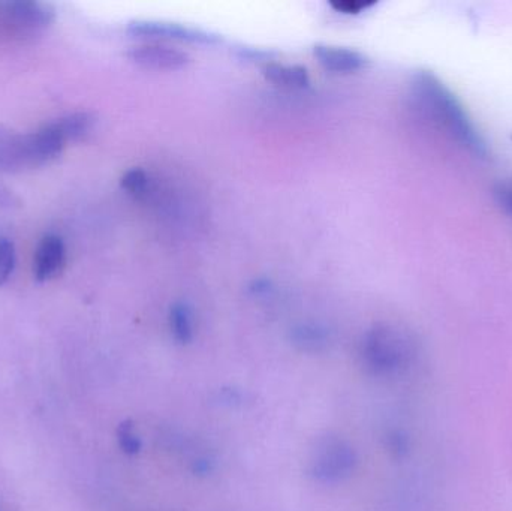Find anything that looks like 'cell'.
<instances>
[{
  "label": "cell",
  "instance_id": "e0dca14e",
  "mask_svg": "<svg viewBox=\"0 0 512 511\" xmlns=\"http://www.w3.org/2000/svg\"><path fill=\"white\" fill-rule=\"evenodd\" d=\"M120 447L126 455H137L141 449L140 438L135 434L134 426L129 422L122 423L117 431Z\"/></svg>",
  "mask_w": 512,
  "mask_h": 511
},
{
  "label": "cell",
  "instance_id": "3957f363",
  "mask_svg": "<svg viewBox=\"0 0 512 511\" xmlns=\"http://www.w3.org/2000/svg\"><path fill=\"white\" fill-rule=\"evenodd\" d=\"M357 456L346 441L328 437L316 444L310 474L319 482H339L354 471Z\"/></svg>",
  "mask_w": 512,
  "mask_h": 511
},
{
  "label": "cell",
  "instance_id": "277c9868",
  "mask_svg": "<svg viewBox=\"0 0 512 511\" xmlns=\"http://www.w3.org/2000/svg\"><path fill=\"white\" fill-rule=\"evenodd\" d=\"M128 33L135 38H161L191 44L212 45L219 42V36L197 27L170 21L135 20L128 24Z\"/></svg>",
  "mask_w": 512,
  "mask_h": 511
},
{
  "label": "cell",
  "instance_id": "52a82bcc",
  "mask_svg": "<svg viewBox=\"0 0 512 511\" xmlns=\"http://www.w3.org/2000/svg\"><path fill=\"white\" fill-rule=\"evenodd\" d=\"M66 140L54 123L44 126L33 134L26 135L27 156L30 167H39L62 152Z\"/></svg>",
  "mask_w": 512,
  "mask_h": 511
},
{
  "label": "cell",
  "instance_id": "7c38bea8",
  "mask_svg": "<svg viewBox=\"0 0 512 511\" xmlns=\"http://www.w3.org/2000/svg\"><path fill=\"white\" fill-rule=\"evenodd\" d=\"M96 117L92 113H74L54 122L66 141L81 140L95 128Z\"/></svg>",
  "mask_w": 512,
  "mask_h": 511
},
{
  "label": "cell",
  "instance_id": "9c48e42d",
  "mask_svg": "<svg viewBox=\"0 0 512 511\" xmlns=\"http://www.w3.org/2000/svg\"><path fill=\"white\" fill-rule=\"evenodd\" d=\"M313 54L327 71L343 72V74L360 71L367 63L366 57L360 51L334 47V45H316Z\"/></svg>",
  "mask_w": 512,
  "mask_h": 511
},
{
  "label": "cell",
  "instance_id": "5b68a950",
  "mask_svg": "<svg viewBox=\"0 0 512 511\" xmlns=\"http://www.w3.org/2000/svg\"><path fill=\"white\" fill-rule=\"evenodd\" d=\"M126 56L131 62L143 68L158 69V71H177L191 62V57L185 51L159 44L131 48Z\"/></svg>",
  "mask_w": 512,
  "mask_h": 511
},
{
  "label": "cell",
  "instance_id": "2e32d148",
  "mask_svg": "<svg viewBox=\"0 0 512 511\" xmlns=\"http://www.w3.org/2000/svg\"><path fill=\"white\" fill-rule=\"evenodd\" d=\"M15 267L14 243L8 237L0 236V287L11 278Z\"/></svg>",
  "mask_w": 512,
  "mask_h": 511
},
{
  "label": "cell",
  "instance_id": "30bf717a",
  "mask_svg": "<svg viewBox=\"0 0 512 511\" xmlns=\"http://www.w3.org/2000/svg\"><path fill=\"white\" fill-rule=\"evenodd\" d=\"M26 135H18L0 126V171L14 173L29 168Z\"/></svg>",
  "mask_w": 512,
  "mask_h": 511
},
{
  "label": "cell",
  "instance_id": "8fae6325",
  "mask_svg": "<svg viewBox=\"0 0 512 511\" xmlns=\"http://www.w3.org/2000/svg\"><path fill=\"white\" fill-rule=\"evenodd\" d=\"M264 75L267 80L277 86L291 87V89H303L309 86V74L303 66L270 63L265 66Z\"/></svg>",
  "mask_w": 512,
  "mask_h": 511
},
{
  "label": "cell",
  "instance_id": "ba28073f",
  "mask_svg": "<svg viewBox=\"0 0 512 511\" xmlns=\"http://www.w3.org/2000/svg\"><path fill=\"white\" fill-rule=\"evenodd\" d=\"M65 258L66 248L63 240L59 236L48 234L36 249L35 266H33L35 278L41 282L53 278L62 269Z\"/></svg>",
  "mask_w": 512,
  "mask_h": 511
},
{
  "label": "cell",
  "instance_id": "ac0fdd59",
  "mask_svg": "<svg viewBox=\"0 0 512 511\" xmlns=\"http://www.w3.org/2000/svg\"><path fill=\"white\" fill-rule=\"evenodd\" d=\"M375 2H369V0H336V2H330L331 8L339 14L346 15H358L366 9L372 8Z\"/></svg>",
  "mask_w": 512,
  "mask_h": 511
},
{
  "label": "cell",
  "instance_id": "7a4b0ae2",
  "mask_svg": "<svg viewBox=\"0 0 512 511\" xmlns=\"http://www.w3.org/2000/svg\"><path fill=\"white\" fill-rule=\"evenodd\" d=\"M415 344L409 333L391 324H379L366 333L361 356L367 369L378 375L397 374L414 359Z\"/></svg>",
  "mask_w": 512,
  "mask_h": 511
},
{
  "label": "cell",
  "instance_id": "8992f818",
  "mask_svg": "<svg viewBox=\"0 0 512 511\" xmlns=\"http://www.w3.org/2000/svg\"><path fill=\"white\" fill-rule=\"evenodd\" d=\"M6 17L11 23L24 30H39L50 26L56 17V11L48 3L18 0L5 5Z\"/></svg>",
  "mask_w": 512,
  "mask_h": 511
},
{
  "label": "cell",
  "instance_id": "9a60e30c",
  "mask_svg": "<svg viewBox=\"0 0 512 511\" xmlns=\"http://www.w3.org/2000/svg\"><path fill=\"white\" fill-rule=\"evenodd\" d=\"M120 183H122V188L125 189L128 194L140 198L147 194V189H149V176H147L146 171L141 170V168H132V170H128L123 174Z\"/></svg>",
  "mask_w": 512,
  "mask_h": 511
},
{
  "label": "cell",
  "instance_id": "4fadbf2b",
  "mask_svg": "<svg viewBox=\"0 0 512 511\" xmlns=\"http://www.w3.org/2000/svg\"><path fill=\"white\" fill-rule=\"evenodd\" d=\"M170 327L174 339L180 344H189L194 339V314L186 303H174L171 306Z\"/></svg>",
  "mask_w": 512,
  "mask_h": 511
},
{
  "label": "cell",
  "instance_id": "d6986e66",
  "mask_svg": "<svg viewBox=\"0 0 512 511\" xmlns=\"http://www.w3.org/2000/svg\"><path fill=\"white\" fill-rule=\"evenodd\" d=\"M15 198L12 197L11 192L8 189L0 188V206H12Z\"/></svg>",
  "mask_w": 512,
  "mask_h": 511
},
{
  "label": "cell",
  "instance_id": "6da1fadb",
  "mask_svg": "<svg viewBox=\"0 0 512 511\" xmlns=\"http://www.w3.org/2000/svg\"><path fill=\"white\" fill-rule=\"evenodd\" d=\"M412 96L427 117L451 140L478 158L489 155V147L457 96L429 71H420L412 80Z\"/></svg>",
  "mask_w": 512,
  "mask_h": 511
},
{
  "label": "cell",
  "instance_id": "5bb4252c",
  "mask_svg": "<svg viewBox=\"0 0 512 511\" xmlns=\"http://www.w3.org/2000/svg\"><path fill=\"white\" fill-rule=\"evenodd\" d=\"M295 344L303 347L304 350H318L328 342V333L322 327L313 324H303L297 327L292 333Z\"/></svg>",
  "mask_w": 512,
  "mask_h": 511
}]
</instances>
